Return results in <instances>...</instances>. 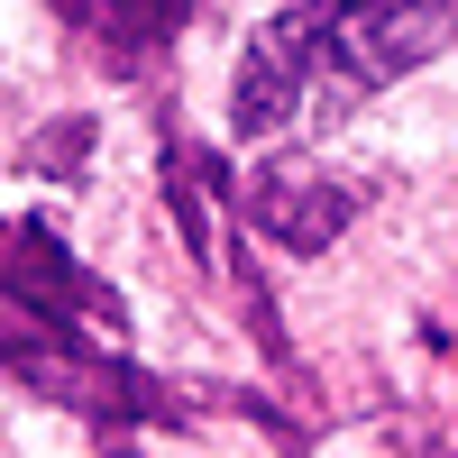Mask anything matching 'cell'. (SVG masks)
I'll return each instance as SVG.
<instances>
[{"label":"cell","mask_w":458,"mask_h":458,"mask_svg":"<svg viewBox=\"0 0 458 458\" xmlns=\"http://www.w3.org/2000/svg\"><path fill=\"white\" fill-rule=\"evenodd\" d=\"M120 339H129V302L47 220H0V376H19L55 412L92 422L101 458H138L147 422L183 431L193 403H211V386L147 376Z\"/></svg>","instance_id":"6da1fadb"},{"label":"cell","mask_w":458,"mask_h":458,"mask_svg":"<svg viewBox=\"0 0 458 458\" xmlns=\"http://www.w3.org/2000/svg\"><path fill=\"white\" fill-rule=\"evenodd\" d=\"M358 202H367L358 183H339L312 157H266L257 174H239V220L257 229V239L293 248V257H321L339 229L358 220Z\"/></svg>","instance_id":"7a4b0ae2"},{"label":"cell","mask_w":458,"mask_h":458,"mask_svg":"<svg viewBox=\"0 0 458 458\" xmlns=\"http://www.w3.org/2000/svg\"><path fill=\"white\" fill-rule=\"evenodd\" d=\"M55 19L83 37V55L110 73V83H157L193 0H55Z\"/></svg>","instance_id":"3957f363"},{"label":"cell","mask_w":458,"mask_h":458,"mask_svg":"<svg viewBox=\"0 0 458 458\" xmlns=\"http://www.w3.org/2000/svg\"><path fill=\"white\" fill-rule=\"evenodd\" d=\"M157 183H165V211H174V229H183V248H193V266H211V257H220V239H211V202L239 193V183H229V165L211 157L202 138H183L174 120H157Z\"/></svg>","instance_id":"277c9868"},{"label":"cell","mask_w":458,"mask_h":458,"mask_svg":"<svg viewBox=\"0 0 458 458\" xmlns=\"http://www.w3.org/2000/svg\"><path fill=\"white\" fill-rule=\"evenodd\" d=\"M83 157H92V120H83V110L28 138V165H37V174H64V183H73V174H83Z\"/></svg>","instance_id":"5b68a950"}]
</instances>
